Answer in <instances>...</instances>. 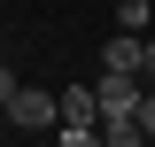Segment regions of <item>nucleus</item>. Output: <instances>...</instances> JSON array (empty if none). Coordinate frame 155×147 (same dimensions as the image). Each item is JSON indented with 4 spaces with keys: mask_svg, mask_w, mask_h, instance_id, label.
I'll use <instances>...</instances> for the list:
<instances>
[{
    "mask_svg": "<svg viewBox=\"0 0 155 147\" xmlns=\"http://www.w3.org/2000/svg\"><path fill=\"white\" fill-rule=\"evenodd\" d=\"M101 139L109 147H140L147 132H140V116H101Z\"/></svg>",
    "mask_w": 155,
    "mask_h": 147,
    "instance_id": "nucleus-4",
    "label": "nucleus"
},
{
    "mask_svg": "<svg viewBox=\"0 0 155 147\" xmlns=\"http://www.w3.org/2000/svg\"><path fill=\"white\" fill-rule=\"evenodd\" d=\"M147 31H155V23H147Z\"/></svg>",
    "mask_w": 155,
    "mask_h": 147,
    "instance_id": "nucleus-10",
    "label": "nucleus"
},
{
    "mask_svg": "<svg viewBox=\"0 0 155 147\" xmlns=\"http://www.w3.org/2000/svg\"><path fill=\"white\" fill-rule=\"evenodd\" d=\"M140 77H147V85H155V31L140 39Z\"/></svg>",
    "mask_w": 155,
    "mask_h": 147,
    "instance_id": "nucleus-8",
    "label": "nucleus"
},
{
    "mask_svg": "<svg viewBox=\"0 0 155 147\" xmlns=\"http://www.w3.org/2000/svg\"><path fill=\"white\" fill-rule=\"evenodd\" d=\"M54 139H62V147H101V124H70V116H62Z\"/></svg>",
    "mask_w": 155,
    "mask_h": 147,
    "instance_id": "nucleus-6",
    "label": "nucleus"
},
{
    "mask_svg": "<svg viewBox=\"0 0 155 147\" xmlns=\"http://www.w3.org/2000/svg\"><path fill=\"white\" fill-rule=\"evenodd\" d=\"M140 132H147V139H155V85L140 93Z\"/></svg>",
    "mask_w": 155,
    "mask_h": 147,
    "instance_id": "nucleus-7",
    "label": "nucleus"
},
{
    "mask_svg": "<svg viewBox=\"0 0 155 147\" xmlns=\"http://www.w3.org/2000/svg\"><path fill=\"white\" fill-rule=\"evenodd\" d=\"M0 116H8V124H23V132H54V124H62V93H39V85H16Z\"/></svg>",
    "mask_w": 155,
    "mask_h": 147,
    "instance_id": "nucleus-1",
    "label": "nucleus"
},
{
    "mask_svg": "<svg viewBox=\"0 0 155 147\" xmlns=\"http://www.w3.org/2000/svg\"><path fill=\"white\" fill-rule=\"evenodd\" d=\"M155 23V0H116V31H147Z\"/></svg>",
    "mask_w": 155,
    "mask_h": 147,
    "instance_id": "nucleus-5",
    "label": "nucleus"
},
{
    "mask_svg": "<svg viewBox=\"0 0 155 147\" xmlns=\"http://www.w3.org/2000/svg\"><path fill=\"white\" fill-rule=\"evenodd\" d=\"M62 116H70V124H101V101H93V85H70V93H62Z\"/></svg>",
    "mask_w": 155,
    "mask_h": 147,
    "instance_id": "nucleus-2",
    "label": "nucleus"
},
{
    "mask_svg": "<svg viewBox=\"0 0 155 147\" xmlns=\"http://www.w3.org/2000/svg\"><path fill=\"white\" fill-rule=\"evenodd\" d=\"M16 85H23V77L8 70V62H0V109H8V93H16Z\"/></svg>",
    "mask_w": 155,
    "mask_h": 147,
    "instance_id": "nucleus-9",
    "label": "nucleus"
},
{
    "mask_svg": "<svg viewBox=\"0 0 155 147\" xmlns=\"http://www.w3.org/2000/svg\"><path fill=\"white\" fill-rule=\"evenodd\" d=\"M140 39H147V31H116L101 62H109V70H140Z\"/></svg>",
    "mask_w": 155,
    "mask_h": 147,
    "instance_id": "nucleus-3",
    "label": "nucleus"
}]
</instances>
